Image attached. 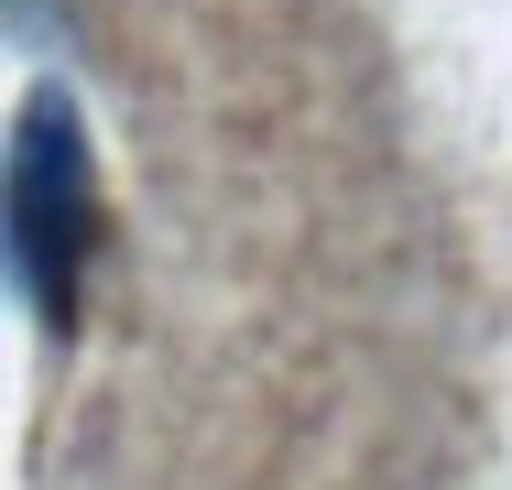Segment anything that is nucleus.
Wrapping results in <instances>:
<instances>
[{"instance_id": "2", "label": "nucleus", "mask_w": 512, "mask_h": 490, "mask_svg": "<svg viewBox=\"0 0 512 490\" xmlns=\"http://www.w3.org/2000/svg\"><path fill=\"white\" fill-rule=\"evenodd\" d=\"M11 11H55V0H11Z\"/></svg>"}, {"instance_id": "1", "label": "nucleus", "mask_w": 512, "mask_h": 490, "mask_svg": "<svg viewBox=\"0 0 512 490\" xmlns=\"http://www.w3.org/2000/svg\"><path fill=\"white\" fill-rule=\"evenodd\" d=\"M99 262V164H88V120L66 88H33L0 153V273L44 327H77Z\"/></svg>"}]
</instances>
